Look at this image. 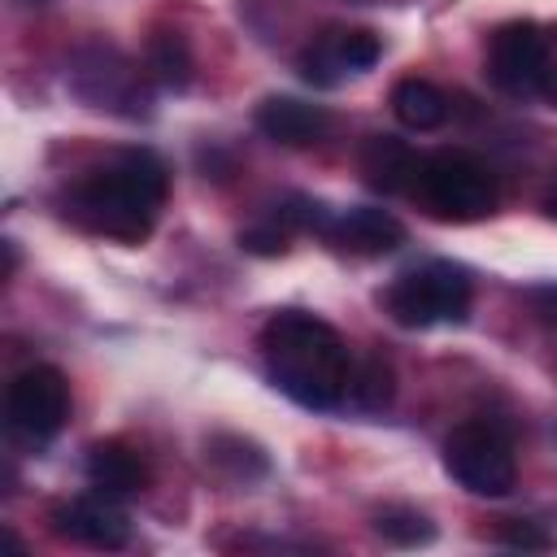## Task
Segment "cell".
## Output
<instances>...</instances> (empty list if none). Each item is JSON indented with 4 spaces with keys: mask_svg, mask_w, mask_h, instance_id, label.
Listing matches in <instances>:
<instances>
[{
    "mask_svg": "<svg viewBox=\"0 0 557 557\" xmlns=\"http://www.w3.org/2000/svg\"><path fill=\"white\" fill-rule=\"evenodd\" d=\"M170 191V170L152 148H117L104 161L87 165L65 187V213L104 239L144 244L157 226V213Z\"/></svg>",
    "mask_w": 557,
    "mask_h": 557,
    "instance_id": "1",
    "label": "cell"
},
{
    "mask_svg": "<svg viewBox=\"0 0 557 557\" xmlns=\"http://www.w3.org/2000/svg\"><path fill=\"white\" fill-rule=\"evenodd\" d=\"M257 344H261L265 374L283 396L322 413L344 405L352 383V357L331 322L305 309H278L265 318Z\"/></svg>",
    "mask_w": 557,
    "mask_h": 557,
    "instance_id": "2",
    "label": "cell"
},
{
    "mask_svg": "<svg viewBox=\"0 0 557 557\" xmlns=\"http://www.w3.org/2000/svg\"><path fill=\"white\" fill-rule=\"evenodd\" d=\"M470 300H474L470 274L453 261H422V265L396 274L392 287L383 292V309L392 313V322H400L409 331L466 322Z\"/></svg>",
    "mask_w": 557,
    "mask_h": 557,
    "instance_id": "3",
    "label": "cell"
},
{
    "mask_svg": "<svg viewBox=\"0 0 557 557\" xmlns=\"http://www.w3.org/2000/svg\"><path fill=\"white\" fill-rule=\"evenodd\" d=\"M413 191L435 218H448V222H479L496 213V200H500L492 170L461 148H440L422 157L413 174Z\"/></svg>",
    "mask_w": 557,
    "mask_h": 557,
    "instance_id": "4",
    "label": "cell"
},
{
    "mask_svg": "<svg viewBox=\"0 0 557 557\" xmlns=\"http://www.w3.org/2000/svg\"><path fill=\"white\" fill-rule=\"evenodd\" d=\"M70 91L87 109H100V113H117V117H148L152 113L144 70H135V61H126L109 44H83L70 57Z\"/></svg>",
    "mask_w": 557,
    "mask_h": 557,
    "instance_id": "5",
    "label": "cell"
},
{
    "mask_svg": "<svg viewBox=\"0 0 557 557\" xmlns=\"http://www.w3.org/2000/svg\"><path fill=\"white\" fill-rule=\"evenodd\" d=\"M444 470L453 474L457 487H466L474 496H505L518 483L513 444L487 418H470V422L453 426V435L444 440Z\"/></svg>",
    "mask_w": 557,
    "mask_h": 557,
    "instance_id": "6",
    "label": "cell"
},
{
    "mask_svg": "<svg viewBox=\"0 0 557 557\" xmlns=\"http://www.w3.org/2000/svg\"><path fill=\"white\" fill-rule=\"evenodd\" d=\"M4 418L9 431L26 444L52 440L65 418H70V383L57 366H26L13 374L9 396H4Z\"/></svg>",
    "mask_w": 557,
    "mask_h": 557,
    "instance_id": "7",
    "label": "cell"
},
{
    "mask_svg": "<svg viewBox=\"0 0 557 557\" xmlns=\"http://www.w3.org/2000/svg\"><path fill=\"white\" fill-rule=\"evenodd\" d=\"M548 74V35L535 22H505L487 44V78L505 96H540Z\"/></svg>",
    "mask_w": 557,
    "mask_h": 557,
    "instance_id": "8",
    "label": "cell"
},
{
    "mask_svg": "<svg viewBox=\"0 0 557 557\" xmlns=\"http://www.w3.org/2000/svg\"><path fill=\"white\" fill-rule=\"evenodd\" d=\"M383 44L374 30H361V26H331L322 30L305 52H300V74L305 83L313 87H335L344 83L348 74H361L379 61Z\"/></svg>",
    "mask_w": 557,
    "mask_h": 557,
    "instance_id": "9",
    "label": "cell"
},
{
    "mask_svg": "<svg viewBox=\"0 0 557 557\" xmlns=\"http://www.w3.org/2000/svg\"><path fill=\"white\" fill-rule=\"evenodd\" d=\"M48 522L61 540L83 544V548H122L131 540V522H126L122 505L113 496H100V492L57 500L48 509Z\"/></svg>",
    "mask_w": 557,
    "mask_h": 557,
    "instance_id": "10",
    "label": "cell"
},
{
    "mask_svg": "<svg viewBox=\"0 0 557 557\" xmlns=\"http://www.w3.org/2000/svg\"><path fill=\"white\" fill-rule=\"evenodd\" d=\"M257 131L283 148H309V144H322L326 131H331V113L322 104H309V100H296V96H265L252 113Z\"/></svg>",
    "mask_w": 557,
    "mask_h": 557,
    "instance_id": "11",
    "label": "cell"
},
{
    "mask_svg": "<svg viewBox=\"0 0 557 557\" xmlns=\"http://www.w3.org/2000/svg\"><path fill=\"white\" fill-rule=\"evenodd\" d=\"M322 239H331L335 248L357 252V257H383V252H396L405 244V226L387 209L357 205V209H339Z\"/></svg>",
    "mask_w": 557,
    "mask_h": 557,
    "instance_id": "12",
    "label": "cell"
},
{
    "mask_svg": "<svg viewBox=\"0 0 557 557\" xmlns=\"http://www.w3.org/2000/svg\"><path fill=\"white\" fill-rule=\"evenodd\" d=\"M83 470H87L91 492L113 496V500L139 496V492L148 487V479H152V474H148V461H144L131 444H122V440H100V444H91Z\"/></svg>",
    "mask_w": 557,
    "mask_h": 557,
    "instance_id": "13",
    "label": "cell"
},
{
    "mask_svg": "<svg viewBox=\"0 0 557 557\" xmlns=\"http://www.w3.org/2000/svg\"><path fill=\"white\" fill-rule=\"evenodd\" d=\"M418 161L413 148L396 135H370L366 148H361V174L374 191H405L418 174Z\"/></svg>",
    "mask_w": 557,
    "mask_h": 557,
    "instance_id": "14",
    "label": "cell"
},
{
    "mask_svg": "<svg viewBox=\"0 0 557 557\" xmlns=\"http://www.w3.org/2000/svg\"><path fill=\"white\" fill-rule=\"evenodd\" d=\"M392 113L409 131H435L448 122V96L426 78H400L392 87Z\"/></svg>",
    "mask_w": 557,
    "mask_h": 557,
    "instance_id": "15",
    "label": "cell"
},
{
    "mask_svg": "<svg viewBox=\"0 0 557 557\" xmlns=\"http://www.w3.org/2000/svg\"><path fill=\"white\" fill-rule=\"evenodd\" d=\"M191 48H187V39L178 35V30H157L152 39H148V74L161 83V87H174V91H183L187 83H191Z\"/></svg>",
    "mask_w": 557,
    "mask_h": 557,
    "instance_id": "16",
    "label": "cell"
},
{
    "mask_svg": "<svg viewBox=\"0 0 557 557\" xmlns=\"http://www.w3.org/2000/svg\"><path fill=\"white\" fill-rule=\"evenodd\" d=\"M374 531L387 540V544H400V548H413V544H431L435 540V527L418 513V509H405V505H387L374 513Z\"/></svg>",
    "mask_w": 557,
    "mask_h": 557,
    "instance_id": "17",
    "label": "cell"
},
{
    "mask_svg": "<svg viewBox=\"0 0 557 557\" xmlns=\"http://www.w3.org/2000/svg\"><path fill=\"white\" fill-rule=\"evenodd\" d=\"M348 396H352L361 409H383V405L392 400V366H387L383 357H370L361 370H352Z\"/></svg>",
    "mask_w": 557,
    "mask_h": 557,
    "instance_id": "18",
    "label": "cell"
},
{
    "mask_svg": "<svg viewBox=\"0 0 557 557\" xmlns=\"http://www.w3.org/2000/svg\"><path fill=\"white\" fill-rule=\"evenodd\" d=\"M496 544H505V548H531V553H544V548H553V535H548L540 522L505 518V522H496Z\"/></svg>",
    "mask_w": 557,
    "mask_h": 557,
    "instance_id": "19",
    "label": "cell"
},
{
    "mask_svg": "<svg viewBox=\"0 0 557 557\" xmlns=\"http://www.w3.org/2000/svg\"><path fill=\"white\" fill-rule=\"evenodd\" d=\"M239 248H248V252H261V257H278V252H287V226L270 218L265 226H252V231H244V235H239Z\"/></svg>",
    "mask_w": 557,
    "mask_h": 557,
    "instance_id": "20",
    "label": "cell"
},
{
    "mask_svg": "<svg viewBox=\"0 0 557 557\" xmlns=\"http://www.w3.org/2000/svg\"><path fill=\"white\" fill-rule=\"evenodd\" d=\"M535 309H540V318H544V322H553V326H557V287L535 292Z\"/></svg>",
    "mask_w": 557,
    "mask_h": 557,
    "instance_id": "21",
    "label": "cell"
},
{
    "mask_svg": "<svg viewBox=\"0 0 557 557\" xmlns=\"http://www.w3.org/2000/svg\"><path fill=\"white\" fill-rule=\"evenodd\" d=\"M548 104H557V44H548V74H544V91Z\"/></svg>",
    "mask_w": 557,
    "mask_h": 557,
    "instance_id": "22",
    "label": "cell"
},
{
    "mask_svg": "<svg viewBox=\"0 0 557 557\" xmlns=\"http://www.w3.org/2000/svg\"><path fill=\"white\" fill-rule=\"evenodd\" d=\"M544 209H548V218H557V187L544 196Z\"/></svg>",
    "mask_w": 557,
    "mask_h": 557,
    "instance_id": "23",
    "label": "cell"
},
{
    "mask_svg": "<svg viewBox=\"0 0 557 557\" xmlns=\"http://www.w3.org/2000/svg\"><path fill=\"white\" fill-rule=\"evenodd\" d=\"M22 4H48V0H22Z\"/></svg>",
    "mask_w": 557,
    "mask_h": 557,
    "instance_id": "24",
    "label": "cell"
}]
</instances>
